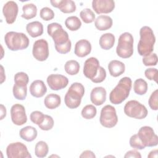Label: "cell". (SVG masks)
Returning a JSON list of instances; mask_svg holds the SVG:
<instances>
[{"instance_id":"obj_1","label":"cell","mask_w":158,"mask_h":158,"mask_svg":"<svg viewBox=\"0 0 158 158\" xmlns=\"http://www.w3.org/2000/svg\"><path fill=\"white\" fill-rule=\"evenodd\" d=\"M48 35L52 37L56 50L60 54H67L72 47L71 41L68 33L65 31L60 24L56 22L49 24L47 27Z\"/></svg>"},{"instance_id":"obj_2","label":"cell","mask_w":158,"mask_h":158,"mask_svg":"<svg viewBox=\"0 0 158 158\" xmlns=\"http://www.w3.org/2000/svg\"><path fill=\"white\" fill-rule=\"evenodd\" d=\"M140 39L137 49L138 54L141 56H146L152 53L156 42V37L152 30L148 26H144L139 30Z\"/></svg>"},{"instance_id":"obj_3","label":"cell","mask_w":158,"mask_h":158,"mask_svg":"<svg viewBox=\"0 0 158 158\" xmlns=\"http://www.w3.org/2000/svg\"><path fill=\"white\" fill-rule=\"evenodd\" d=\"M132 81L130 77L121 78L117 86L111 91L109 100L114 104H119L123 102L129 96L131 89Z\"/></svg>"},{"instance_id":"obj_4","label":"cell","mask_w":158,"mask_h":158,"mask_svg":"<svg viewBox=\"0 0 158 158\" xmlns=\"http://www.w3.org/2000/svg\"><path fill=\"white\" fill-rule=\"evenodd\" d=\"M84 94L85 88L81 83L78 82L72 83L64 97L65 105L70 109L77 108L81 104Z\"/></svg>"},{"instance_id":"obj_5","label":"cell","mask_w":158,"mask_h":158,"mask_svg":"<svg viewBox=\"0 0 158 158\" xmlns=\"http://www.w3.org/2000/svg\"><path fill=\"white\" fill-rule=\"evenodd\" d=\"M4 41L7 47L13 51L27 48L30 43L25 34L15 31L7 32L4 36Z\"/></svg>"},{"instance_id":"obj_6","label":"cell","mask_w":158,"mask_h":158,"mask_svg":"<svg viewBox=\"0 0 158 158\" xmlns=\"http://www.w3.org/2000/svg\"><path fill=\"white\" fill-rule=\"evenodd\" d=\"M117 54L123 59L130 57L133 54V37L128 32L120 35L116 48Z\"/></svg>"},{"instance_id":"obj_7","label":"cell","mask_w":158,"mask_h":158,"mask_svg":"<svg viewBox=\"0 0 158 158\" xmlns=\"http://www.w3.org/2000/svg\"><path fill=\"white\" fill-rule=\"evenodd\" d=\"M29 81L28 75L23 72H17L14 76L13 95L18 100H24L27 94V84Z\"/></svg>"},{"instance_id":"obj_8","label":"cell","mask_w":158,"mask_h":158,"mask_svg":"<svg viewBox=\"0 0 158 158\" xmlns=\"http://www.w3.org/2000/svg\"><path fill=\"white\" fill-rule=\"evenodd\" d=\"M123 110L125 115L136 119H143L148 115L146 107L136 100L128 101L124 106Z\"/></svg>"},{"instance_id":"obj_9","label":"cell","mask_w":158,"mask_h":158,"mask_svg":"<svg viewBox=\"0 0 158 158\" xmlns=\"http://www.w3.org/2000/svg\"><path fill=\"white\" fill-rule=\"evenodd\" d=\"M99 121L101 125L106 128L115 127L118 122V117L115 107L109 104L104 106L101 111Z\"/></svg>"},{"instance_id":"obj_10","label":"cell","mask_w":158,"mask_h":158,"mask_svg":"<svg viewBox=\"0 0 158 158\" xmlns=\"http://www.w3.org/2000/svg\"><path fill=\"white\" fill-rule=\"evenodd\" d=\"M137 135L145 147H153L158 144V137L151 127H141Z\"/></svg>"},{"instance_id":"obj_11","label":"cell","mask_w":158,"mask_h":158,"mask_svg":"<svg viewBox=\"0 0 158 158\" xmlns=\"http://www.w3.org/2000/svg\"><path fill=\"white\" fill-rule=\"evenodd\" d=\"M8 158H31L27 146L21 142L10 143L6 148Z\"/></svg>"},{"instance_id":"obj_12","label":"cell","mask_w":158,"mask_h":158,"mask_svg":"<svg viewBox=\"0 0 158 158\" xmlns=\"http://www.w3.org/2000/svg\"><path fill=\"white\" fill-rule=\"evenodd\" d=\"M33 56L38 61H44L49 56L48 43L44 39H40L35 41L32 49Z\"/></svg>"},{"instance_id":"obj_13","label":"cell","mask_w":158,"mask_h":158,"mask_svg":"<svg viewBox=\"0 0 158 158\" xmlns=\"http://www.w3.org/2000/svg\"><path fill=\"white\" fill-rule=\"evenodd\" d=\"M10 117L13 123L18 126L23 125L27 121L25 109L20 104H15L11 107Z\"/></svg>"},{"instance_id":"obj_14","label":"cell","mask_w":158,"mask_h":158,"mask_svg":"<svg viewBox=\"0 0 158 158\" xmlns=\"http://www.w3.org/2000/svg\"><path fill=\"white\" fill-rule=\"evenodd\" d=\"M47 83L52 90L57 91L65 88L68 83V78L60 74H51L46 80Z\"/></svg>"},{"instance_id":"obj_15","label":"cell","mask_w":158,"mask_h":158,"mask_svg":"<svg viewBox=\"0 0 158 158\" xmlns=\"http://www.w3.org/2000/svg\"><path fill=\"white\" fill-rule=\"evenodd\" d=\"M18 12V5L14 1H7L2 7V13L8 24H12L15 21Z\"/></svg>"},{"instance_id":"obj_16","label":"cell","mask_w":158,"mask_h":158,"mask_svg":"<svg viewBox=\"0 0 158 158\" xmlns=\"http://www.w3.org/2000/svg\"><path fill=\"white\" fill-rule=\"evenodd\" d=\"M99 67V62L97 58L94 57L88 58L84 63L83 70L84 75L92 80L96 76Z\"/></svg>"},{"instance_id":"obj_17","label":"cell","mask_w":158,"mask_h":158,"mask_svg":"<svg viewBox=\"0 0 158 158\" xmlns=\"http://www.w3.org/2000/svg\"><path fill=\"white\" fill-rule=\"evenodd\" d=\"M92 7L96 14H108L115 8V2L112 0H93Z\"/></svg>"},{"instance_id":"obj_18","label":"cell","mask_w":158,"mask_h":158,"mask_svg":"<svg viewBox=\"0 0 158 158\" xmlns=\"http://www.w3.org/2000/svg\"><path fill=\"white\" fill-rule=\"evenodd\" d=\"M50 2L53 7L59 9L62 12L65 14L72 13L76 10L75 3L72 0H51Z\"/></svg>"},{"instance_id":"obj_19","label":"cell","mask_w":158,"mask_h":158,"mask_svg":"<svg viewBox=\"0 0 158 158\" xmlns=\"http://www.w3.org/2000/svg\"><path fill=\"white\" fill-rule=\"evenodd\" d=\"M106 91L102 86L94 88L90 94V99L93 104L96 106L102 105L106 100Z\"/></svg>"},{"instance_id":"obj_20","label":"cell","mask_w":158,"mask_h":158,"mask_svg":"<svg viewBox=\"0 0 158 158\" xmlns=\"http://www.w3.org/2000/svg\"><path fill=\"white\" fill-rule=\"evenodd\" d=\"M91 44L87 40L82 39L78 41L75 45L74 53L79 57H84L90 54Z\"/></svg>"},{"instance_id":"obj_21","label":"cell","mask_w":158,"mask_h":158,"mask_svg":"<svg viewBox=\"0 0 158 158\" xmlns=\"http://www.w3.org/2000/svg\"><path fill=\"white\" fill-rule=\"evenodd\" d=\"M30 94L35 98H41L47 92V88L43 82L40 80L33 81L30 86Z\"/></svg>"},{"instance_id":"obj_22","label":"cell","mask_w":158,"mask_h":158,"mask_svg":"<svg viewBox=\"0 0 158 158\" xmlns=\"http://www.w3.org/2000/svg\"><path fill=\"white\" fill-rule=\"evenodd\" d=\"M108 70L111 76L117 77L123 74L125 70V64L119 60H112L108 64Z\"/></svg>"},{"instance_id":"obj_23","label":"cell","mask_w":158,"mask_h":158,"mask_svg":"<svg viewBox=\"0 0 158 158\" xmlns=\"http://www.w3.org/2000/svg\"><path fill=\"white\" fill-rule=\"evenodd\" d=\"M113 23L112 19L108 15H99L94 21L95 27L100 30L104 31L112 27Z\"/></svg>"},{"instance_id":"obj_24","label":"cell","mask_w":158,"mask_h":158,"mask_svg":"<svg viewBox=\"0 0 158 158\" xmlns=\"http://www.w3.org/2000/svg\"><path fill=\"white\" fill-rule=\"evenodd\" d=\"M27 33L32 38L41 36L43 33V25L39 21H34L28 23L26 26Z\"/></svg>"},{"instance_id":"obj_25","label":"cell","mask_w":158,"mask_h":158,"mask_svg":"<svg viewBox=\"0 0 158 158\" xmlns=\"http://www.w3.org/2000/svg\"><path fill=\"white\" fill-rule=\"evenodd\" d=\"M38 135L36 129L32 126H27L22 128L19 131L20 137L28 142H31L36 139Z\"/></svg>"},{"instance_id":"obj_26","label":"cell","mask_w":158,"mask_h":158,"mask_svg":"<svg viewBox=\"0 0 158 158\" xmlns=\"http://www.w3.org/2000/svg\"><path fill=\"white\" fill-rule=\"evenodd\" d=\"M115 36L111 33H106L101 35L99 38V45L104 50L111 49L115 43Z\"/></svg>"},{"instance_id":"obj_27","label":"cell","mask_w":158,"mask_h":158,"mask_svg":"<svg viewBox=\"0 0 158 158\" xmlns=\"http://www.w3.org/2000/svg\"><path fill=\"white\" fill-rule=\"evenodd\" d=\"M61 102V99L59 95L51 93L48 94L44 100V106L49 109H54L58 107Z\"/></svg>"},{"instance_id":"obj_28","label":"cell","mask_w":158,"mask_h":158,"mask_svg":"<svg viewBox=\"0 0 158 158\" xmlns=\"http://www.w3.org/2000/svg\"><path fill=\"white\" fill-rule=\"evenodd\" d=\"M22 10L23 14L21 16L22 18L26 20L33 19L36 17L37 14V7L36 5L33 3H29L23 5Z\"/></svg>"},{"instance_id":"obj_29","label":"cell","mask_w":158,"mask_h":158,"mask_svg":"<svg viewBox=\"0 0 158 158\" xmlns=\"http://www.w3.org/2000/svg\"><path fill=\"white\" fill-rule=\"evenodd\" d=\"M66 27L70 31H77L81 26V22L77 16H70L65 20Z\"/></svg>"},{"instance_id":"obj_30","label":"cell","mask_w":158,"mask_h":158,"mask_svg":"<svg viewBox=\"0 0 158 158\" xmlns=\"http://www.w3.org/2000/svg\"><path fill=\"white\" fill-rule=\"evenodd\" d=\"M148 83L143 78L136 79L133 84V89L136 94L138 95H143L148 91Z\"/></svg>"},{"instance_id":"obj_31","label":"cell","mask_w":158,"mask_h":158,"mask_svg":"<svg viewBox=\"0 0 158 158\" xmlns=\"http://www.w3.org/2000/svg\"><path fill=\"white\" fill-rule=\"evenodd\" d=\"M49 152V147L47 143L43 141H38L35 148V153L36 157L42 158L47 156Z\"/></svg>"},{"instance_id":"obj_32","label":"cell","mask_w":158,"mask_h":158,"mask_svg":"<svg viewBox=\"0 0 158 158\" xmlns=\"http://www.w3.org/2000/svg\"><path fill=\"white\" fill-rule=\"evenodd\" d=\"M64 69L65 72L69 75H75L77 74L80 70L79 63L75 60H69L65 62Z\"/></svg>"},{"instance_id":"obj_33","label":"cell","mask_w":158,"mask_h":158,"mask_svg":"<svg viewBox=\"0 0 158 158\" xmlns=\"http://www.w3.org/2000/svg\"><path fill=\"white\" fill-rule=\"evenodd\" d=\"M97 113V110L95 106L92 104L85 106L81 110V116L85 119H91L94 118Z\"/></svg>"},{"instance_id":"obj_34","label":"cell","mask_w":158,"mask_h":158,"mask_svg":"<svg viewBox=\"0 0 158 158\" xmlns=\"http://www.w3.org/2000/svg\"><path fill=\"white\" fill-rule=\"evenodd\" d=\"M80 16L81 20L85 23H92L95 20V14L92 10L89 8L83 9L80 13Z\"/></svg>"},{"instance_id":"obj_35","label":"cell","mask_w":158,"mask_h":158,"mask_svg":"<svg viewBox=\"0 0 158 158\" xmlns=\"http://www.w3.org/2000/svg\"><path fill=\"white\" fill-rule=\"evenodd\" d=\"M54 122L51 116L48 115H44L43 121L41 124L38 125V127L42 130L48 131L52 128L54 126Z\"/></svg>"},{"instance_id":"obj_36","label":"cell","mask_w":158,"mask_h":158,"mask_svg":"<svg viewBox=\"0 0 158 158\" xmlns=\"http://www.w3.org/2000/svg\"><path fill=\"white\" fill-rule=\"evenodd\" d=\"M143 63L145 66H155L157 64L158 58L156 53H151L143 58Z\"/></svg>"},{"instance_id":"obj_37","label":"cell","mask_w":158,"mask_h":158,"mask_svg":"<svg viewBox=\"0 0 158 158\" xmlns=\"http://www.w3.org/2000/svg\"><path fill=\"white\" fill-rule=\"evenodd\" d=\"M40 15L43 20L45 21H49L53 19L54 17V12L51 8L48 7H44L40 10Z\"/></svg>"},{"instance_id":"obj_38","label":"cell","mask_w":158,"mask_h":158,"mask_svg":"<svg viewBox=\"0 0 158 158\" xmlns=\"http://www.w3.org/2000/svg\"><path fill=\"white\" fill-rule=\"evenodd\" d=\"M130 145L131 148L139 150L143 149L146 148L143 144L137 134H135L131 136L130 139Z\"/></svg>"},{"instance_id":"obj_39","label":"cell","mask_w":158,"mask_h":158,"mask_svg":"<svg viewBox=\"0 0 158 158\" xmlns=\"http://www.w3.org/2000/svg\"><path fill=\"white\" fill-rule=\"evenodd\" d=\"M44 117V114H43V112L38 110H35L32 112L30 115V120L33 123L38 125H39L42 123V122L43 121Z\"/></svg>"},{"instance_id":"obj_40","label":"cell","mask_w":158,"mask_h":158,"mask_svg":"<svg viewBox=\"0 0 158 158\" xmlns=\"http://www.w3.org/2000/svg\"><path fill=\"white\" fill-rule=\"evenodd\" d=\"M148 104L152 110H157L158 109V89H156L151 94Z\"/></svg>"},{"instance_id":"obj_41","label":"cell","mask_w":158,"mask_h":158,"mask_svg":"<svg viewBox=\"0 0 158 158\" xmlns=\"http://www.w3.org/2000/svg\"><path fill=\"white\" fill-rule=\"evenodd\" d=\"M144 75L149 80H154L156 83L157 82V70L156 68H149L144 71Z\"/></svg>"},{"instance_id":"obj_42","label":"cell","mask_w":158,"mask_h":158,"mask_svg":"<svg viewBox=\"0 0 158 158\" xmlns=\"http://www.w3.org/2000/svg\"><path fill=\"white\" fill-rule=\"evenodd\" d=\"M106 77V70L102 67H99L96 76L91 80L93 83H99L102 82Z\"/></svg>"},{"instance_id":"obj_43","label":"cell","mask_w":158,"mask_h":158,"mask_svg":"<svg viewBox=\"0 0 158 158\" xmlns=\"http://www.w3.org/2000/svg\"><path fill=\"white\" fill-rule=\"evenodd\" d=\"M125 158H128V157H133V158H141V155L140 152H139L138 151L135 149L130 150L127 152V153L124 156Z\"/></svg>"},{"instance_id":"obj_44","label":"cell","mask_w":158,"mask_h":158,"mask_svg":"<svg viewBox=\"0 0 158 158\" xmlns=\"http://www.w3.org/2000/svg\"><path fill=\"white\" fill-rule=\"evenodd\" d=\"M80 158H82V157H86V158H95L96 157V156L95 154H94V152L90 150H86V151H84L81 154V155L80 156Z\"/></svg>"},{"instance_id":"obj_45","label":"cell","mask_w":158,"mask_h":158,"mask_svg":"<svg viewBox=\"0 0 158 158\" xmlns=\"http://www.w3.org/2000/svg\"><path fill=\"white\" fill-rule=\"evenodd\" d=\"M6 116V109L3 104H1V120H2Z\"/></svg>"},{"instance_id":"obj_46","label":"cell","mask_w":158,"mask_h":158,"mask_svg":"<svg viewBox=\"0 0 158 158\" xmlns=\"http://www.w3.org/2000/svg\"><path fill=\"white\" fill-rule=\"evenodd\" d=\"M158 151L157 149H154V150H152L151 151L149 154L148 155V157L149 158H157L158 157Z\"/></svg>"},{"instance_id":"obj_47","label":"cell","mask_w":158,"mask_h":158,"mask_svg":"<svg viewBox=\"0 0 158 158\" xmlns=\"http://www.w3.org/2000/svg\"><path fill=\"white\" fill-rule=\"evenodd\" d=\"M1 83H2L4 80H6V76H4V68L2 65H1Z\"/></svg>"},{"instance_id":"obj_48","label":"cell","mask_w":158,"mask_h":158,"mask_svg":"<svg viewBox=\"0 0 158 158\" xmlns=\"http://www.w3.org/2000/svg\"><path fill=\"white\" fill-rule=\"evenodd\" d=\"M54 157H59L58 156H54V155H52V156H51L50 157H54Z\"/></svg>"}]
</instances>
